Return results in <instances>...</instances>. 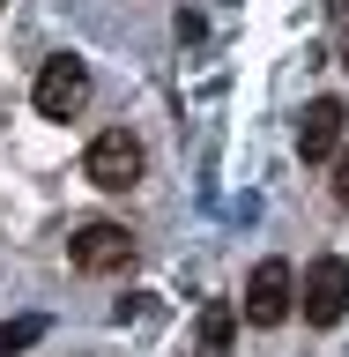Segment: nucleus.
Returning a JSON list of instances; mask_svg holds the SVG:
<instances>
[{"instance_id":"obj_1","label":"nucleus","mask_w":349,"mask_h":357,"mask_svg":"<svg viewBox=\"0 0 349 357\" xmlns=\"http://www.w3.org/2000/svg\"><path fill=\"white\" fill-rule=\"evenodd\" d=\"M290 312H297V268L290 261H261L245 275V320H253V328H283Z\"/></svg>"},{"instance_id":"obj_2","label":"nucleus","mask_w":349,"mask_h":357,"mask_svg":"<svg viewBox=\"0 0 349 357\" xmlns=\"http://www.w3.org/2000/svg\"><path fill=\"white\" fill-rule=\"evenodd\" d=\"M82 178L104 186V194H127L134 178H141V142H134L127 127H104L97 142H89V156H82Z\"/></svg>"},{"instance_id":"obj_3","label":"nucleus","mask_w":349,"mask_h":357,"mask_svg":"<svg viewBox=\"0 0 349 357\" xmlns=\"http://www.w3.org/2000/svg\"><path fill=\"white\" fill-rule=\"evenodd\" d=\"M67 261L82 268V275H119V268L134 261V231L111 223V216H97V223H82V231L67 238Z\"/></svg>"},{"instance_id":"obj_4","label":"nucleus","mask_w":349,"mask_h":357,"mask_svg":"<svg viewBox=\"0 0 349 357\" xmlns=\"http://www.w3.org/2000/svg\"><path fill=\"white\" fill-rule=\"evenodd\" d=\"M38 112L45 119H82V105H89V67L82 60H45V75H38Z\"/></svg>"},{"instance_id":"obj_5","label":"nucleus","mask_w":349,"mask_h":357,"mask_svg":"<svg viewBox=\"0 0 349 357\" xmlns=\"http://www.w3.org/2000/svg\"><path fill=\"white\" fill-rule=\"evenodd\" d=\"M297 305H305L312 328H334V320L349 312V268L342 261H312L305 283H297Z\"/></svg>"},{"instance_id":"obj_6","label":"nucleus","mask_w":349,"mask_h":357,"mask_svg":"<svg viewBox=\"0 0 349 357\" xmlns=\"http://www.w3.org/2000/svg\"><path fill=\"white\" fill-rule=\"evenodd\" d=\"M342 127H349L342 97H312L305 119H297V156H305V164H327V156L342 149Z\"/></svg>"},{"instance_id":"obj_7","label":"nucleus","mask_w":349,"mask_h":357,"mask_svg":"<svg viewBox=\"0 0 349 357\" xmlns=\"http://www.w3.org/2000/svg\"><path fill=\"white\" fill-rule=\"evenodd\" d=\"M231 328H238V312H231V305H208V312H201V357H231Z\"/></svg>"},{"instance_id":"obj_8","label":"nucleus","mask_w":349,"mask_h":357,"mask_svg":"<svg viewBox=\"0 0 349 357\" xmlns=\"http://www.w3.org/2000/svg\"><path fill=\"white\" fill-rule=\"evenodd\" d=\"M45 335V320H8V328H0V357H15V350H30V342H38Z\"/></svg>"},{"instance_id":"obj_9","label":"nucleus","mask_w":349,"mask_h":357,"mask_svg":"<svg viewBox=\"0 0 349 357\" xmlns=\"http://www.w3.org/2000/svg\"><path fill=\"white\" fill-rule=\"evenodd\" d=\"M334 194L349 201V149H342V164H334Z\"/></svg>"},{"instance_id":"obj_10","label":"nucleus","mask_w":349,"mask_h":357,"mask_svg":"<svg viewBox=\"0 0 349 357\" xmlns=\"http://www.w3.org/2000/svg\"><path fill=\"white\" fill-rule=\"evenodd\" d=\"M327 8H334V15H349V0H327Z\"/></svg>"},{"instance_id":"obj_11","label":"nucleus","mask_w":349,"mask_h":357,"mask_svg":"<svg viewBox=\"0 0 349 357\" xmlns=\"http://www.w3.org/2000/svg\"><path fill=\"white\" fill-rule=\"evenodd\" d=\"M342 60H349V52H342Z\"/></svg>"}]
</instances>
